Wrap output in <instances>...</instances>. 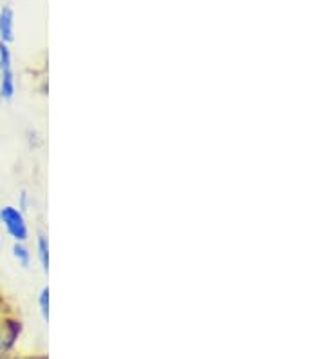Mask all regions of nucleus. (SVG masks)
I'll return each instance as SVG.
<instances>
[{
  "instance_id": "nucleus-1",
  "label": "nucleus",
  "mask_w": 326,
  "mask_h": 359,
  "mask_svg": "<svg viewBox=\"0 0 326 359\" xmlns=\"http://www.w3.org/2000/svg\"><path fill=\"white\" fill-rule=\"evenodd\" d=\"M0 224L4 227L6 234L13 241L26 243L29 238V225H27L26 215L18 207L6 205L0 209Z\"/></svg>"
},
{
  "instance_id": "nucleus-2",
  "label": "nucleus",
  "mask_w": 326,
  "mask_h": 359,
  "mask_svg": "<svg viewBox=\"0 0 326 359\" xmlns=\"http://www.w3.org/2000/svg\"><path fill=\"white\" fill-rule=\"evenodd\" d=\"M17 95V79L13 69V55L9 44L0 42V98L11 102Z\"/></svg>"
},
{
  "instance_id": "nucleus-3",
  "label": "nucleus",
  "mask_w": 326,
  "mask_h": 359,
  "mask_svg": "<svg viewBox=\"0 0 326 359\" xmlns=\"http://www.w3.org/2000/svg\"><path fill=\"white\" fill-rule=\"evenodd\" d=\"M15 40V9L11 4L0 8V42L11 44Z\"/></svg>"
},
{
  "instance_id": "nucleus-4",
  "label": "nucleus",
  "mask_w": 326,
  "mask_h": 359,
  "mask_svg": "<svg viewBox=\"0 0 326 359\" xmlns=\"http://www.w3.org/2000/svg\"><path fill=\"white\" fill-rule=\"evenodd\" d=\"M36 256H39L40 267L43 272L49 271V240L46 234H39L36 238Z\"/></svg>"
},
{
  "instance_id": "nucleus-5",
  "label": "nucleus",
  "mask_w": 326,
  "mask_h": 359,
  "mask_svg": "<svg viewBox=\"0 0 326 359\" xmlns=\"http://www.w3.org/2000/svg\"><path fill=\"white\" fill-rule=\"evenodd\" d=\"M11 255H13L15 262H17L22 269H29L31 252H29V249H27L26 243H18V241H13Z\"/></svg>"
},
{
  "instance_id": "nucleus-6",
  "label": "nucleus",
  "mask_w": 326,
  "mask_h": 359,
  "mask_svg": "<svg viewBox=\"0 0 326 359\" xmlns=\"http://www.w3.org/2000/svg\"><path fill=\"white\" fill-rule=\"evenodd\" d=\"M39 309L43 321L49 320V287H43L39 294Z\"/></svg>"
},
{
  "instance_id": "nucleus-7",
  "label": "nucleus",
  "mask_w": 326,
  "mask_h": 359,
  "mask_svg": "<svg viewBox=\"0 0 326 359\" xmlns=\"http://www.w3.org/2000/svg\"><path fill=\"white\" fill-rule=\"evenodd\" d=\"M27 207H29V194H27L26 191H22V193L18 194V209H20L22 212H26Z\"/></svg>"
},
{
  "instance_id": "nucleus-8",
  "label": "nucleus",
  "mask_w": 326,
  "mask_h": 359,
  "mask_svg": "<svg viewBox=\"0 0 326 359\" xmlns=\"http://www.w3.org/2000/svg\"><path fill=\"white\" fill-rule=\"evenodd\" d=\"M2 238H4V236H2V232H0V243H2Z\"/></svg>"
}]
</instances>
